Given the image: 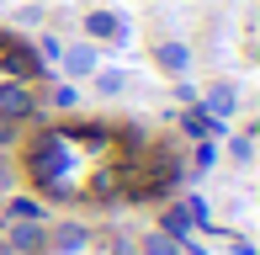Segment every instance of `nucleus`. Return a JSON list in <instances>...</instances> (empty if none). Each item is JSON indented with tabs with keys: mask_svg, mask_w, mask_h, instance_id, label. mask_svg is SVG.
Listing matches in <instances>:
<instances>
[{
	"mask_svg": "<svg viewBox=\"0 0 260 255\" xmlns=\"http://www.w3.org/2000/svg\"><path fill=\"white\" fill-rule=\"evenodd\" d=\"M0 69H6V80H38L43 75V59L32 53V43L0 38Z\"/></svg>",
	"mask_w": 260,
	"mask_h": 255,
	"instance_id": "nucleus-1",
	"label": "nucleus"
},
{
	"mask_svg": "<svg viewBox=\"0 0 260 255\" xmlns=\"http://www.w3.org/2000/svg\"><path fill=\"white\" fill-rule=\"evenodd\" d=\"M38 112V90H32V80H0V117L6 122H21Z\"/></svg>",
	"mask_w": 260,
	"mask_h": 255,
	"instance_id": "nucleus-2",
	"label": "nucleus"
},
{
	"mask_svg": "<svg viewBox=\"0 0 260 255\" xmlns=\"http://www.w3.org/2000/svg\"><path fill=\"white\" fill-rule=\"evenodd\" d=\"M197 112H207L212 122H229L234 112H239V90H234L229 80H218V85H207V90H197Z\"/></svg>",
	"mask_w": 260,
	"mask_h": 255,
	"instance_id": "nucleus-3",
	"label": "nucleus"
},
{
	"mask_svg": "<svg viewBox=\"0 0 260 255\" xmlns=\"http://www.w3.org/2000/svg\"><path fill=\"white\" fill-rule=\"evenodd\" d=\"M85 43H122L127 38V21L117 16V11H106V6H96V11H85Z\"/></svg>",
	"mask_w": 260,
	"mask_h": 255,
	"instance_id": "nucleus-4",
	"label": "nucleus"
},
{
	"mask_svg": "<svg viewBox=\"0 0 260 255\" xmlns=\"http://www.w3.org/2000/svg\"><path fill=\"white\" fill-rule=\"evenodd\" d=\"M85 245H90V229L85 224H58V229H48V239H43L38 255H80Z\"/></svg>",
	"mask_w": 260,
	"mask_h": 255,
	"instance_id": "nucleus-5",
	"label": "nucleus"
},
{
	"mask_svg": "<svg viewBox=\"0 0 260 255\" xmlns=\"http://www.w3.org/2000/svg\"><path fill=\"white\" fill-rule=\"evenodd\" d=\"M58 69H64L69 80H90L101 69V53L90 48V43H64V59H58Z\"/></svg>",
	"mask_w": 260,
	"mask_h": 255,
	"instance_id": "nucleus-6",
	"label": "nucleus"
},
{
	"mask_svg": "<svg viewBox=\"0 0 260 255\" xmlns=\"http://www.w3.org/2000/svg\"><path fill=\"white\" fill-rule=\"evenodd\" d=\"M154 64L165 69V75H175V80H181L186 69H191V48H186L181 38H159V43H154Z\"/></svg>",
	"mask_w": 260,
	"mask_h": 255,
	"instance_id": "nucleus-7",
	"label": "nucleus"
},
{
	"mask_svg": "<svg viewBox=\"0 0 260 255\" xmlns=\"http://www.w3.org/2000/svg\"><path fill=\"white\" fill-rule=\"evenodd\" d=\"M43 239H48V224H11L6 250H11V255H38Z\"/></svg>",
	"mask_w": 260,
	"mask_h": 255,
	"instance_id": "nucleus-8",
	"label": "nucleus"
},
{
	"mask_svg": "<svg viewBox=\"0 0 260 255\" xmlns=\"http://www.w3.org/2000/svg\"><path fill=\"white\" fill-rule=\"evenodd\" d=\"M181 133L191 138V144H202V138H223V122H212L207 112H197V107H186V112H181Z\"/></svg>",
	"mask_w": 260,
	"mask_h": 255,
	"instance_id": "nucleus-9",
	"label": "nucleus"
},
{
	"mask_svg": "<svg viewBox=\"0 0 260 255\" xmlns=\"http://www.w3.org/2000/svg\"><path fill=\"white\" fill-rule=\"evenodd\" d=\"M127 85H133V75H127V69H96V75H90V96H101V101L122 96Z\"/></svg>",
	"mask_w": 260,
	"mask_h": 255,
	"instance_id": "nucleus-10",
	"label": "nucleus"
},
{
	"mask_svg": "<svg viewBox=\"0 0 260 255\" xmlns=\"http://www.w3.org/2000/svg\"><path fill=\"white\" fill-rule=\"evenodd\" d=\"M159 229H165V234H175V239H186V245H191V234H197V224H191V213H186V202H170V207H165Z\"/></svg>",
	"mask_w": 260,
	"mask_h": 255,
	"instance_id": "nucleus-11",
	"label": "nucleus"
},
{
	"mask_svg": "<svg viewBox=\"0 0 260 255\" xmlns=\"http://www.w3.org/2000/svg\"><path fill=\"white\" fill-rule=\"evenodd\" d=\"M138 255H186V239L165 234V229H154V234L138 239Z\"/></svg>",
	"mask_w": 260,
	"mask_h": 255,
	"instance_id": "nucleus-12",
	"label": "nucleus"
},
{
	"mask_svg": "<svg viewBox=\"0 0 260 255\" xmlns=\"http://www.w3.org/2000/svg\"><path fill=\"white\" fill-rule=\"evenodd\" d=\"M80 107V90H75V80H64V85H53L48 90V101H38V112L48 117V112H75Z\"/></svg>",
	"mask_w": 260,
	"mask_h": 255,
	"instance_id": "nucleus-13",
	"label": "nucleus"
},
{
	"mask_svg": "<svg viewBox=\"0 0 260 255\" xmlns=\"http://www.w3.org/2000/svg\"><path fill=\"white\" fill-rule=\"evenodd\" d=\"M6 224H43V202L38 197H11L6 202Z\"/></svg>",
	"mask_w": 260,
	"mask_h": 255,
	"instance_id": "nucleus-14",
	"label": "nucleus"
},
{
	"mask_svg": "<svg viewBox=\"0 0 260 255\" xmlns=\"http://www.w3.org/2000/svg\"><path fill=\"white\" fill-rule=\"evenodd\" d=\"M32 53H38V59H43V69H48V64H58V59H64V38H58V32H43V38L32 43Z\"/></svg>",
	"mask_w": 260,
	"mask_h": 255,
	"instance_id": "nucleus-15",
	"label": "nucleus"
},
{
	"mask_svg": "<svg viewBox=\"0 0 260 255\" xmlns=\"http://www.w3.org/2000/svg\"><path fill=\"white\" fill-rule=\"evenodd\" d=\"M191 165H197V170H212V165H218V144H212V138H202V144H197Z\"/></svg>",
	"mask_w": 260,
	"mask_h": 255,
	"instance_id": "nucleus-16",
	"label": "nucleus"
},
{
	"mask_svg": "<svg viewBox=\"0 0 260 255\" xmlns=\"http://www.w3.org/2000/svg\"><path fill=\"white\" fill-rule=\"evenodd\" d=\"M229 154L239 160V165H250V160H255V138H250V133H239V138L229 144Z\"/></svg>",
	"mask_w": 260,
	"mask_h": 255,
	"instance_id": "nucleus-17",
	"label": "nucleus"
},
{
	"mask_svg": "<svg viewBox=\"0 0 260 255\" xmlns=\"http://www.w3.org/2000/svg\"><path fill=\"white\" fill-rule=\"evenodd\" d=\"M16 21H21V27H43V21H48V11H43V6H21Z\"/></svg>",
	"mask_w": 260,
	"mask_h": 255,
	"instance_id": "nucleus-18",
	"label": "nucleus"
},
{
	"mask_svg": "<svg viewBox=\"0 0 260 255\" xmlns=\"http://www.w3.org/2000/svg\"><path fill=\"white\" fill-rule=\"evenodd\" d=\"M106 250H112V255H138V239H122V234H112V239H106Z\"/></svg>",
	"mask_w": 260,
	"mask_h": 255,
	"instance_id": "nucleus-19",
	"label": "nucleus"
},
{
	"mask_svg": "<svg viewBox=\"0 0 260 255\" xmlns=\"http://www.w3.org/2000/svg\"><path fill=\"white\" fill-rule=\"evenodd\" d=\"M11 138H16V122H6V117H0V144H11Z\"/></svg>",
	"mask_w": 260,
	"mask_h": 255,
	"instance_id": "nucleus-20",
	"label": "nucleus"
}]
</instances>
